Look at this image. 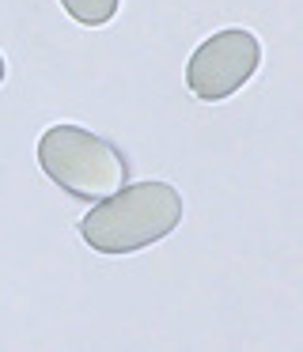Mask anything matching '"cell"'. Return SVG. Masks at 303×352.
Masks as SVG:
<instances>
[{
  "mask_svg": "<svg viewBox=\"0 0 303 352\" xmlns=\"http://www.w3.org/2000/svg\"><path fill=\"white\" fill-rule=\"evenodd\" d=\"M38 167L57 190L87 205L110 197L129 182L125 152L72 122H57L38 137Z\"/></svg>",
  "mask_w": 303,
  "mask_h": 352,
  "instance_id": "obj_2",
  "label": "cell"
},
{
  "mask_svg": "<svg viewBox=\"0 0 303 352\" xmlns=\"http://www.w3.org/2000/svg\"><path fill=\"white\" fill-rule=\"evenodd\" d=\"M182 193L171 182H125L91 205L80 220V235L98 254H136L171 235L182 223Z\"/></svg>",
  "mask_w": 303,
  "mask_h": 352,
  "instance_id": "obj_1",
  "label": "cell"
},
{
  "mask_svg": "<svg viewBox=\"0 0 303 352\" xmlns=\"http://www.w3.org/2000/svg\"><path fill=\"white\" fill-rule=\"evenodd\" d=\"M61 8H65L80 27H106L118 16L121 0H61Z\"/></svg>",
  "mask_w": 303,
  "mask_h": 352,
  "instance_id": "obj_4",
  "label": "cell"
},
{
  "mask_svg": "<svg viewBox=\"0 0 303 352\" xmlns=\"http://www.w3.org/2000/svg\"><path fill=\"white\" fill-rule=\"evenodd\" d=\"M262 65V42L247 27H224L209 34L186 61V87L201 102H224L254 80Z\"/></svg>",
  "mask_w": 303,
  "mask_h": 352,
  "instance_id": "obj_3",
  "label": "cell"
},
{
  "mask_svg": "<svg viewBox=\"0 0 303 352\" xmlns=\"http://www.w3.org/2000/svg\"><path fill=\"white\" fill-rule=\"evenodd\" d=\"M4 76H8V61H4V54H0V84H4Z\"/></svg>",
  "mask_w": 303,
  "mask_h": 352,
  "instance_id": "obj_5",
  "label": "cell"
}]
</instances>
